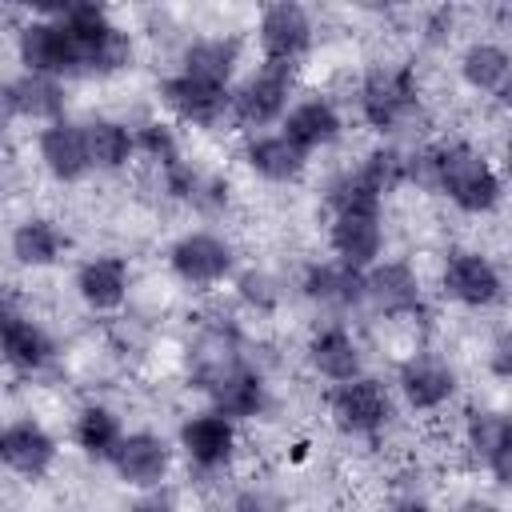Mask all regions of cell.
Returning a JSON list of instances; mask_svg holds the SVG:
<instances>
[{
    "instance_id": "cell-1",
    "label": "cell",
    "mask_w": 512,
    "mask_h": 512,
    "mask_svg": "<svg viewBox=\"0 0 512 512\" xmlns=\"http://www.w3.org/2000/svg\"><path fill=\"white\" fill-rule=\"evenodd\" d=\"M408 184L448 196L468 216H488L504 200L496 164L468 140H428L408 152Z\"/></svg>"
},
{
    "instance_id": "cell-2",
    "label": "cell",
    "mask_w": 512,
    "mask_h": 512,
    "mask_svg": "<svg viewBox=\"0 0 512 512\" xmlns=\"http://www.w3.org/2000/svg\"><path fill=\"white\" fill-rule=\"evenodd\" d=\"M356 108L360 120L380 132V136H396L404 132L416 116H420V80L412 64H396V60H376L364 68L360 88H356Z\"/></svg>"
},
{
    "instance_id": "cell-3",
    "label": "cell",
    "mask_w": 512,
    "mask_h": 512,
    "mask_svg": "<svg viewBox=\"0 0 512 512\" xmlns=\"http://www.w3.org/2000/svg\"><path fill=\"white\" fill-rule=\"evenodd\" d=\"M292 92H296V68L288 64H268L260 60V68H252L228 96V120H236L240 128L252 132H264L272 124L284 120L288 104H292Z\"/></svg>"
},
{
    "instance_id": "cell-4",
    "label": "cell",
    "mask_w": 512,
    "mask_h": 512,
    "mask_svg": "<svg viewBox=\"0 0 512 512\" xmlns=\"http://www.w3.org/2000/svg\"><path fill=\"white\" fill-rule=\"evenodd\" d=\"M172 276L192 292H212L236 276V248L208 228H188L168 244Z\"/></svg>"
},
{
    "instance_id": "cell-5",
    "label": "cell",
    "mask_w": 512,
    "mask_h": 512,
    "mask_svg": "<svg viewBox=\"0 0 512 512\" xmlns=\"http://www.w3.org/2000/svg\"><path fill=\"white\" fill-rule=\"evenodd\" d=\"M396 416V396L380 376H356L344 384H332L328 396V420L344 436H380Z\"/></svg>"
},
{
    "instance_id": "cell-6",
    "label": "cell",
    "mask_w": 512,
    "mask_h": 512,
    "mask_svg": "<svg viewBox=\"0 0 512 512\" xmlns=\"http://www.w3.org/2000/svg\"><path fill=\"white\" fill-rule=\"evenodd\" d=\"M312 40H316V20L296 0H276L256 16V48L268 64L300 68V60L312 52Z\"/></svg>"
},
{
    "instance_id": "cell-7",
    "label": "cell",
    "mask_w": 512,
    "mask_h": 512,
    "mask_svg": "<svg viewBox=\"0 0 512 512\" xmlns=\"http://www.w3.org/2000/svg\"><path fill=\"white\" fill-rule=\"evenodd\" d=\"M16 56L24 64V72H40V76H80V60H76V44L68 36V28L44 12L32 16L16 28Z\"/></svg>"
},
{
    "instance_id": "cell-8",
    "label": "cell",
    "mask_w": 512,
    "mask_h": 512,
    "mask_svg": "<svg viewBox=\"0 0 512 512\" xmlns=\"http://www.w3.org/2000/svg\"><path fill=\"white\" fill-rule=\"evenodd\" d=\"M384 208H344L332 212L328 220V248L332 260H340L344 268L368 272L376 260H384Z\"/></svg>"
},
{
    "instance_id": "cell-9",
    "label": "cell",
    "mask_w": 512,
    "mask_h": 512,
    "mask_svg": "<svg viewBox=\"0 0 512 512\" xmlns=\"http://www.w3.org/2000/svg\"><path fill=\"white\" fill-rule=\"evenodd\" d=\"M440 292L460 308H492L504 300V272L492 256L476 248H456L440 268Z\"/></svg>"
},
{
    "instance_id": "cell-10",
    "label": "cell",
    "mask_w": 512,
    "mask_h": 512,
    "mask_svg": "<svg viewBox=\"0 0 512 512\" xmlns=\"http://www.w3.org/2000/svg\"><path fill=\"white\" fill-rule=\"evenodd\" d=\"M104 464L112 468V476L124 488L156 492L168 480V472H172V444L160 432L136 428V432H124L120 436V444L112 448V456Z\"/></svg>"
},
{
    "instance_id": "cell-11",
    "label": "cell",
    "mask_w": 512,
    "mask_h": 512,
    "mask_svg": "<svg viewBox=\"0 0 512 512\" xmlns=\"http://www.w3.org/2000/svg\"><path fill=\"white\" fill-rule=\"evenodd\" d=\"M460 388L456 368L436 352H412L396 368V392L412 412H440Z\"/></svg>"
},
{
    "instance_id": "cell-12",
    "label": "cell",
    "mask_w": 512,
    "mask_h": 512,
    "mask_svg": "<svg viewBox=\"0 0 512 512\" xmlns=\"http://www.w3.org/2000/svg\"><path fill=\"white\" fill-rule=\"evenodd\" d=\"M236 444H240L236 424L212 408L184 416V424L176 432V448L184 452V460L196 472H224L236 456Z\"/></svg>"
},
{
    "instance_id": "cell-13",
    "label": "cell",
    "mask_w": 512,
    "mask_h": 512,
    "mask_svg": "<svg viewBox=\"0 0 512 512\" xmlns=\"http://www.w3.org/2000/svg\"><path fill=\"white\" fill-rule=\"evenodd\" d=\"M364 304H372L380 316H420L424 312V288L408 260H376L364 272Z\"/></svg>"
},
{
    "instance_id": "cell-14",
    "label": "cell",
    "mask_w": 512,
    "mask_h": 512,
    "mask_svg": "<svg viewBox=\"0 0 512 512\" xmlns=\"http://www.w3.org/2000/svg\"><path fill=\"white\" fill-rule=\"evenodd\" d=\"M464 444L496 488L512 484V420L500 408H472L464 416Z\"/></svg>"
},
{
    "instance_id": "cell-15",
    "label": "cell",
    "mask_w": 512,
    "mask_h": 512,
    "mask_svg": "<svg viewBox=\"0 0 512 512\" xmlns=\"http://www.w3.org/2000/svg\"><path fill=\"white\" fill-rule=\"evenodd\" d=\"M56 436L32 420V416H20V420H8L0 428V464L12 472V476H24V480H40L52 472L56 464Z\"/></svg>"
},
{
    "instance_id": "cell-16",
    "label": "cell",
    "mask_w": 512,
    "mask_h": 512,
    "mask_svg": "<svg viewBox=\"0 0 512 512\" xmlns=\"http://www.w3.org/2000/svg\"><path fill=\"white\" fill-rule=\"evenodd\" d=\"M228 96L232 88H212L184 72H172L160 80V104L172 112V120L188 128H220L228 120Z\"/></svg>"
},
{
    "instance_id": "cell-17",
    "label": "cell",
    "mask_w": 512,
    "mask_h": 512,
    "mask_svg": "<svg viewBox=\"0 0 512 512\" xmlns=\"http://www.w3.org/2000/svg\"><path fill=\"white\" fill-rule=\"evenodd\" d=\"M304 356H308V368L328 384H344V380L364 376V348H360L356 332L340 320H328V324L312 328V336L304 344Z\"/></svg>"
},
{
    "instance_id": "cell-18",
    "label": "cell",
    "mask_w": 512,
    "mask_h": 512,
    "mask_svg": "<svg viewBox=\"0 0 512 512\" xmlns=\"http://www.w3.org/2000/svg\"><path fill=\"white\" fill-rule=\"evenodd\" d=\"M76 296L88 312H120L128 304V292H132V264L124 256H88L80 268H76Z\"/></svg>"
},
{
    "instance_id": "cell-19",
    "label": "cell",
    "mask_w": 512,
    "mask_h": 512,
    "mask_svg": "<svg viewBox=\"0 0 512 512\" xmlns=\"http://www.w3.org/2000/svg\"><path fill=\"white\" fill-rule=\"evenodd\" d=\"M344 132V116L328 96H300L288 104L284 120H280V136L292 140L304 156H312L316 148L336 144Z\"/></svg>"
},
{
    "instance_id": "cell-20",
    "label": "cell",
    "mask_w": 512,
    "mask_h": 512,
    "mask_svg": "<svg viewBox=\"0 0 512 512\" xmlns=\"http://www.w3.org/2000/svg\"><path fill=\"white\" fill-rule=\"evenodd\" d=\"M240 56H244V44L232 32L192 36L180 52V72L200 84H212V88H232V80L240 72Z\"/></svg>"
},
{
    "instance_id": "cell-21",
    "label": "cell",
    "mask_w": 512,
    "mask_h": 512,
    "mask_svg": "<svg viewBox=\"0 0 512 512\" xmlns=\"http://www.w3.org/2000/svg\"><path fill=\"white\" fill-rule=\"evenodd\" d=\"M300 292L324 312H356L364 304V272L344 268L340 260H312L300 272Z\"/></svg>"
},
{
    "instance_id": "cell-22",
    "label": "cell",
    "mask_w": 512,
    "mask_h": 512,
    "mask_svg": "<svg viewBox=\"0 0 512 512\" xmlns=\"http://www.w3.org/2000/svg\"><path fill=\"white\" fill-rule=\"evenodd\" d=\"M204 396L212 400V412L228 416L232 424H240V420H256V416H264V408H268V384H264V372L252 368L248 360L232 364L220 380H212Z\"/></svg>"
},
{
    "instance_id": "cell-23",
    "label": "cell",
    "mask_w": 512,
    "mask_h": 512,
    "mask_svg": "<svg viewBox=\"0 0 512 512\" xmlns=\"http://www.w3.org/2000/svg\"><path fill=\"white\" fill-rule=\"evenodd\" d=\"M36 156L44 164V172L60 184H76L92 172L88 164V148H84V124L76 120H56V124H44L40 136H36Z\"/></svg>"
},
{
    "instance_id": "cell-24",
    "label": "cell",
    "mask_w": 512,
    "mask_h": 512,
    "mask_svg": "<svg viewBox=\"0 0 512 512\" xmlns=\"http://www.w3.org/2000/svg\"><path fill=\"white\" fill-rule=\"evenodd\" d=\"M8 88V104L16 120H36V124H56L68 112V92L64 80L56 76H40V72H20L12 80H4Z\"/></svg>"
},
{
    "instance_id": "cell-25",
    "label": "cell",
    "mask_w": 512,
    "mask_h": 512,
    "mask_svg": "<svg viewBox=\"0 0 512 512\" xmlns=\"http://www.w3.org/2000/svg\"><path fill=\"white\" fill-rule=\"evenodd\" d=\"M240 156H244L248 172L260 176V180H268V184H292L308 168V156L292 140H284L280 132H252L244 140V152Z\"/></svg>"
},
{
    "instance_id": "cell-26",
    "label": "cell",
    "mask_w": 512,
    "mask_h": 512,
    "mask_svg": "<svg viewBox=\"0 0 512 512\" xmlns=\"http://www.w3.org/2000/svg\"><path fill=\"white\" fill-rule=\"evenodd\" d=\"M56 356V340L28 316L8 312L0 320V360L16 372H40Z\"/></svg>"
},
{
    "instance_id": "cell-27",
    "label": "cell",
    "mask_w": 512,
    "mask_h": 512,
    "mask_svg": "<svg viewBox=\"0 0 512 512\" xmlns=\"http://www.w3.org/2000/svg\"><path fill=\"white\" fill-rule=\"evenodd\" d=\"M76 44V60H80V76H116L132 64L136 56V44H132V32L120 28L116 20L88 32V36H72Z\"/></svg>"
},
{
    "instance_id": "cell-28",
    "label": "cell",
    "mask_w": 512,
    "mask_h": 512,
    "mask_svg": "<svg viewBox=\"0 0 512 512\" xmlns=\"http://www.w3.org/2000/svg\"><path fill=\"white\" fill-rule=\"evenodd\" d=\"M460 80L480 96H508L512 84V52L500 40H472L460 52Z\"/></svg>"
},
{
    "instance_id": "cell-29",
    "label": "cell",
    "mask_w": 512,
    "mask_h": 512,
    "mask_svg": "<svg viewBox=\"0 0 512 512\" xmlns=\"http://www.w3.org/2000/svg\"><path fill=\"white\" fill-rule=\"evenodd\" d=\"M68 244H72L68 232L56 220H48V216H24L12 228V236H8V252L24 268H52V264H60Z\"/></svg>"
},
{
    "instance_id": "cell-30",
    "label": "cell",
    "mask_w": 512,
    "mask_h": 512,
    "mask_svg": "<svg viewBox=\"0 0 512 512\" xmlns=\"http://www.w3.org/2000/svg\"><path fill=\"white\" fill-rule=\"evenodd\" d=\"M84 148L96 172H120L136 156V128H128L116 116H96L84 124Z\"/></svg>"
},
{
    "instance_id": "cell-31",
    "label": "cell",
    "mask_w": 512,
    "mask_h": 512,
    "mask_svg": "<svg viewBox=\"0 0 512 512\" xmlns=\"http://www.w3.org/2000/svg\"><path fill=\"white\" fill-rule=\"evenodd\" d=\"M120 436H124V424H120L116 408H108V404H84L72 416V444L92 460H108L112 448L120 444Z\"/></svg>"
},
{
    "instance_id": "cell-32",
    "label": "cell",
    "mask_w": 512,
    "mask_h": 512,
    "mask_svg": "<svg viewBox=\"0 0 512 512\" xmlns=\"http://www.w3.org/2000/svg\"><path fill=\"white\" fill-rule=\"evenodd\" d=\"M352 172H356V180H360L376 200H384V196H392L396 188L408 184V152H404L400 144L384 140V144L368 148L364 160H360Z\"/></svg>"
},
{
    "instance_id": "cell-33",
    "label": "cell",
    "mask_w": 512,
    "mask_h": 512,
    "mask_svg": "<svg viewBox=\"0 0 512 512\" xmlns=\"http://www.w3.org/2000/svg\"><path fill=\"white\" fill-rule=\"evenodd\" d=\"M136 156H148L156 168H168L176 160H184L180 152V136L168 120H144L136 128Z\"/></svg>"
},
{
    "instance_id": "cell-34",
    "label": "cell",
    "mask_w": 512,
    "mask_h": 512,
    "mask_svg": "<svg viewBox=\"0 0 512 512\" xmlns=\"http://www.w3.org/2000/svg\"><path fill=\"white\" fill-rule=\"evenodd\" d=\"M236 296L252 308V312H272L280 304V280L264 268H248L236 276Z\"/></svg>"
},
{
    "instance_id": "cell-35",
    "label": "cell",
    "mask_w": 512,
    "mask_h": 512,
    "mask_svg": "<svg viewBox=\"0 0 512 512\" xmlns=\"http://www.w3.org/2000/svg\"><path fill=\"white\" fill-rule=\"evenodd\" d=\"M228 512H288V500L268 484H248L232 496Z\"/></svg>"
},
{
    "instance_id": "cell-36",
    "label": "cell",
    "mask_w": 512,
    "mask_h": 512,
    "mask_svg": "<svg viewBox=\"0 0 512 512\" xmlns=\"http://www.w3.org/2000/svg\"><path fill=\"white\" fill-rule=\"evenodd\" d=\"M452 24H456V12H452L448 4L432 8V12L424 16V40H428V44H444V40L452 36Z\"/></svg>"
},
{
    "instance_id": "cell-37",
    "label": "cell",
    "mask_w": 512,
    "mask_h": 512,
    "mask_svg": "<svg viewBox=\"0 0 512 512\" xmlns=\"http://www.w3.org/2000/svg\"><path fill=\"white\" fill-rule=\"evenodd\" d=\"M492 372H496V380H508L512 376V336L508 332H500L496 336V344H492Z\"/></svg>"
},
{
    "instance_id": "cell-38",
    "label": "cell",
    "mask_w": 512,
    "mask_h": 512,
    "mask_svg": "<svg viewBox=\"0 0 512 512\" xmlns=\"http://www.w3.org/2000/svg\"><path fill=\"white\" fill-rule=\"evenodd\" d=\"M128 512H176V504H172V500H168V496H164V492L156 488V492L140 496V500H136V504H132Z\"/></svg>"
},
{
    "instance_id": "cell-39",
    "label": "cell",
    "mask_w": 512,
    "mask_h": 512,
    "mask_svg": "<svg viewBox=\"0 0 512 512\" xmlns=\"http://www.w3.org/2000/svg\"><path fill=\"white\" fill-rule=\"evenodd\" d=\"M12 120H16V116H12V104H8V88L0 84V140L8 136V128H12Z\"/></svg>"
},
{
    "instance_id": "cell-40",
    "label": "cell",
    "mask_w": 512,
    "mask_h": 512,
    "mask_svg": "<svg viewBox=\"0 0 512 512\" xmlns=\"http://www.w3.org/2000/svg\"><path fill=\"white\" fill-rule=\"evenodd\" d=\"M4 316H8V304H4V300H0V320H4Z\"/></svg>"
}]
</instances>
